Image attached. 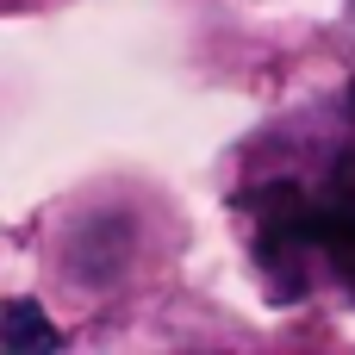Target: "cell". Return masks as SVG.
Listing matches in <instances>:
<instances>
[{
	"label": "cell",
	"instance_id": "cell-1",
	"mask_svg": "<svg viewBox=\"0 0 355 355\" xmlns=\"http://www.w3.org/2000/svg\"><path fill=\"white\" fill-rule=\"evenodd\" d=\"M62 337H56V324L31 306V300H6L0 306V349L25 355V349H56Z\"/></svg>",
	"mask_w": 355,
	"mask_h": 355
},
{
	"label": "cell",
	"instance_id": "cell-2",
	"mask_svg": "<svg viewBox=\"0 0 355 355\" xmlns=\"http://www.w3.org/2000/svg\"><path fill=\"white\" fill-rule=\"evenodd\" d=\"M349 31H355V0H349Z\"/></svg>",
	"mask_w": 355,
	"mask_h": 355
}]
</instances>
